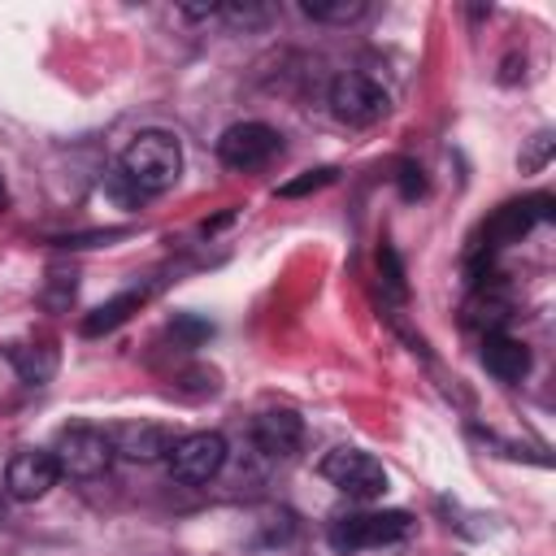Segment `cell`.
<instances>
[{"mask_svg": "<svg viewBox=\"0 0 556 556\" xmlns=\"http://www.w3.org/2000/svg\"><path fill=\"white\" fill-rule=\"evenodd\" d=\"M413 517L404 508H365V513H348V517H334L326 539L334 552L352 556V552H369V547H391V543H404L413 534Z\"/></svg>", "mask_w": 556, "mask_h": 556, "instance_id": "7a4b0ae2", "label": "cell"}, {"mask_svg": "<svg viewBox=\"0 0 556 556\" xmlns=\"http://www.w3.org/2000/svg\"><path fill=\"white\" fill-rule=\"evenodd\" d=\"M148 300V291H122V295H113V300H104L100 308H91L87 317H83V334L87 339H96V334H109V330H117L130 313H139V304Z\"/></svg>", "mask_w": 556, "mask_h": 556, "instance_id": "5bb4252c", "label": "cell"}, {"mask_svg": "<svg viewBox=\"0 0 556 556\" xmlns=\"http://www.w3.org/2000/svg\"><path fill=\"white\" fill-rule=\"evenodd\" d=\"M56 478H61L56 456H52L48 447H26V452H17V456L9 460V469H4V491H9L13 500H22V504H35V500H43V495L56 486Z\"/></svg>", "mask_w": 556, "mask_h": 556, "instance_id": "ba28073f", "label": "cell"}, {"mask_svg": "<svg viewBox=\"0 0 556 556\" xmlns=\"http://www.w3.org/2000/svg\"><path fill=\"white\" fill-rule=\"evenodd\" d=\"M421 191H426L421 169H417V165H400V195H404V200H417Z\"/></svg>", "mask_w": 556, "mask_h": 556, "instance_id": "ac0fdd59", "label": "cell"}, {"mask_svg": "<svg viewBox=\"0 0 556 556\" xmlns=\"http://www.w3.org/2000/svg\"><path fill=\"white\" fill-rule=\"evenodd\" d=\"M174 430L161 426V421H122L109 430V443H113V456L122 460H135V465H152V460H165L169 447H174Z\"/></svg>", "mask_w": 556, "mask_h": 556, "instance_id": "9c48e42d", "label": "cell"}, {"mask_svg": "<svg viewBox=\"0 0 556 556\" xmlns=\"http://www.w3.org/2000/svg\"><path fill=\"white\" fill-rule=\"evenodd\" d=\"M326 104H330V113H334L339 122H348V126H374V122L387 117V109H391L387 91H382L374 78L356 74V70H348V74H339V78L330 83Z\"/></svg>", "mask_w": 556, "mask_h": 556, "instance_id": "5b68a950", "label": "cell"}, {"mask_svg": "<svg viewBox=\"0 0 556 556\" xmlns=\"http://www.w3.org/2000/svg\"><path fill=\"white\" fill-rule=\"evenodd\" d=\"M547 156H552V135H534L530 152L521 156V169H539V165H543Z\"/></svg>", "mask_w": 556, "mask_h": 556, "instance_id": "d6986e66", "label": "cell"}, {"mask_svg": "<svg viewBox=\"0 0 556 556\" xmlns=\"http://www.w3.org/2000/svg\"><path fill=\"white\" fill-rule=\"evenodd\" d=\"M0 204H4V178H0Z\"/></svg>", "mask_w": 556, "mask_h": 556, "instance_id": "ffe728a7", "label": "cell"}, {"mask_svg": "<svg viewBox=\"0 0 556 556\" xmlns=\"http://www.w3.org/2000/svg\"><path fill=\"white\" fill-rule=\"evenodd\" d=\"M282 135L265 122H235L217 135V161L230 169H261L278 156Z\"/></svg>", "mask_w": 556, "mask_h": 556, "instance_id": "52a82bcc", "label": "cell"}, {"mask_svg": "<svg viewBox=\"0 0 556 556\" xmlns=\"http://www.w3.org/2000/svg\"><path fill=\"white\" fill-rule=\"evenodd\" d=\"M4 356L22 374V382H30V387H43L56 374V348L52 343H9Z\"/></svg>", "mask_w": 556, "mask_h": 556, "instance_id": "4fadbf2b", "label": "cell"}, {"mask_svg": "<svg viewBox=\"0 0 556 556\" xmlns=\"http://www.w3.org/2000/svg\"><path fill=\"white\" fill-rule=\"evenodd\" d=\"M547 217H552V200H547V195L513 200V204H504V208L486 222V239H491V248H495V243H513V239H521L534 222H547Z\"/></svg>", "mask_w": 556, "mask_h": 556, "instance_id": "8fae6325", "label": "cell"}, {"mask_svg": "<svg viewBox=\"0 0 556 556\" xmlns=\"http://www.w3.org/2000/svg\"><path fill=\"white\" fill-rule=\"evenodd\" d=\"M122 178L139 191V195H161L178 182L182 174V143L169 130H139L122 156H117Z\"/></svg>", "mask_w": 556, "mask_h": 556, "instance_id": "6da1fadb", "label": "cell"}, {"mask_svg": "<svg viewBox=\"0 0 556 556\" xmlns=\"http://www.w3.org/2000/svg\"><path fill=\"white\" fill-rule=\"evenodd\" d=\"M334 182V169L330 165H321V169H304L300 178H291V182H282L278 187V195L282 200H295V195H308V191H321V187H330Z\"/></svg>", "mask_w": 556, "mask_h": 556, "instance_id": "2e32d148", "label": "cell"}, {"mask_svg": "<svg viewBox=\"0 0 556 556\" xmlns=\"http://www.w3.org/2000/svg\"><path fill=\"white\" fill-rule=\"evenodd\" d=\"M48 452L56 456L61 478H74V482L104 478V473H109V465H113V443H109V434H104V430H96V426H87V421L65 426Z\"/></svg>", "mask_w": 556, "mask_h": 556, "instance_id": "3957f363", "label": "cell"}, {"mask_svg": "<svg viewBox=\"0 0 556 556\" xmlns=\"http://www.w3.org/2000/svg\"><path fill=\"white\" fill-rule=\"evenodd\" d=\"M252 443L265 456H295L304 443V421L291 408H269L252 421Z\"/></svg>", "mask_w": 556, "mask_h": 556, "instance_id": "30bf717a", "label": "cell"}, {"mask_svg": "<svg viewBox=\"0 0 556 556\" xmlns=\"http://www.w3.org/2000/svg\"><path fill=\"white\" fill-rule=\"evenodd\" d=\"M482 365L500 382H521L530 374V348L521 339H508V334L495 330V334L482 339Z\"/></svg>", "mask_w": 556, "mask_h": 556, "instance_id": "7c38bea8", "label": "cell"}, {"mask_svg": "<svg viewBox=\"0 0 556 556\" xmlns=\"http://www.w3.org/2000/svg\"><path fill=\"white\" fill-rule=\"evenodd\" d=\"M300 13L313 17V22H334V26H348L365 13V0H300Z\"/></svg>", "mask_w": 556, "mask_h": 556, "instance_id": "9a60e30c", "label": "cell"}, {"mask_svg": "<svg viewBox=\"0 0 556 556\" xmlns=\"http://www.w3.org/2000/svg\"><path fill=\"white\" fill-rule=\"evenodd\" d=\"M378 269L387 274V282H391V291L395 295H404V269H400V261H395V252L382 243V252H378Z\"/></svg>", "mask_w": 556, "mask_h": 556, "instance_id": "e0dca14e", "label": "cell"}, {"mask_svg": "<svg viewBox=\"0 0 556 556\" xmlns=\"http://www.w3.org/2000/svg\"><path fill=\"white\" fill-rule=\"evenodd\" d=\"M169 473L187 486L195 482H213L226 465V439L217 430H195V434H178L169 447Z\"/></svg>", "mask_w": 556, "mask_h": 556, "instance_id": "8992f818", "label": "cell"}, {"mask_svg": "<svg viewBox=\"0 0 556 556\" xmlns=\"http://www.w3.org/2000/svg\"><path fill=\"white\" fill-rule=\"evenodd\" d=\"M317 469H321V478H326L334 491H343V495H352V500H378V495L387 491V469H382V460L369 456V452H361V447H334V452L321 456Z\"/></svg>", "mask_w": 556, "mask_h": 556, "instance_id": "277c9868", "label": "cell"}, {"mask_svg": "<svg viewBox=\"0 0 556 556\" xmlns=\"http://www.w3.org/2000/svg\"><path fill=\"white\" fill-rule=\"evenodd\" d=\"M0 521H4V500H0Z\"/></svg>", "mask_w": 556, "mask_h": 556, "instance_id": "44dd1931", "label": "cell"}]
</instances>
